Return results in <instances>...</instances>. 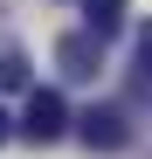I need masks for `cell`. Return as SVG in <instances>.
<instances>
[{"label": "cell", "mask_w": 152, "mask_h": 159, "mask_svg": "<svg viewBox=\"0 0 152 159\" xmlns=\"http://www.w3.org/2000/svg\"><path fill=\"white\" fill-rule=\"evenodd\" d=\"M76 118H69V104H62V90H28V111H21V139L28 145H56L62 131H69Z\"/></svg>", "instance_id": "cell-1"}, {"label": "cell", "mask_w": 152, "mask_h": 159, "mask_svg": "<svg viewBox=\"0 0 152 159\" xmlns=\"http://www.w3.org/2000/svg\"><path fill=\"white\" fill-rule=\"evenodd\" d=\"M69 131H76L90 152H124V145H132V125H124V111H118V104H90V111L76 118Z\"/></svg>", "instance_id": "cell-2"}, {"label": "cell", "mask_w": 152, "mask_h": 159, "mask_svg": "<svg viewBox=\"0 0 152 159\" xmlns=\"http://www.w3.org/2000/svg\"><path fill=\"white\" fill-rule=\"evenodd\" d=\"M56 69L69 83H97V69H104V42L97 35H62L56 42Z\"/></svg>", "instance_id": "cell-3"}, {"label": "cell", "mask_w": 152, "mask_h": 159, "mask_svg": "<svg viewBox=\"0 0 152 159\" xmlns=\"http://www.w3.org/2000/svg\"><path fill=\"white\" fill-rule=\"evenodd\" d=\"M118 28H124V0H83V35L111 42Z\"/></svg>", "instance_id": "cell-4"}, {"label": "cell", "mask_w": 152, "mask_h": 159, "mask_svg": "<svg viewBox=\"0 0 152 159\" xmlns=\"http://www.w3.org/2000/svg\"><path fill=\"white\" fill-rule=\"evenodd\" d=\"M0 90H28V56L21 48H0Z\"/></svg>", "instance_id": "cell-5"}, {"label": "cell", "mask_w": 152, "mask_h": 159, "mask_svg": "<svg viewBox=\"0 0 152 159\" xmlns=\"http://www.w3.org/2000/svg\"><path fill=\"white\" fill-rule=\"evenodd\" d=\"M138 90H152V21L138 28Z\"/></svg>", "instance_id": "cell-6"}, {"label": "cell", "mask_w": 152, "mask_h": 159, "mask_svg": "<svg viewBox=\"0 0 152 159\" xmlns=\"http://www.w3.org/2000/svg\"><path fill=\"white\" fill-rule=\"evenodd\" d=\"M7 139H14V118H7V111H0V145H7Z\"/></svg>", "instance_id": "cell-7"}]
</instances>
